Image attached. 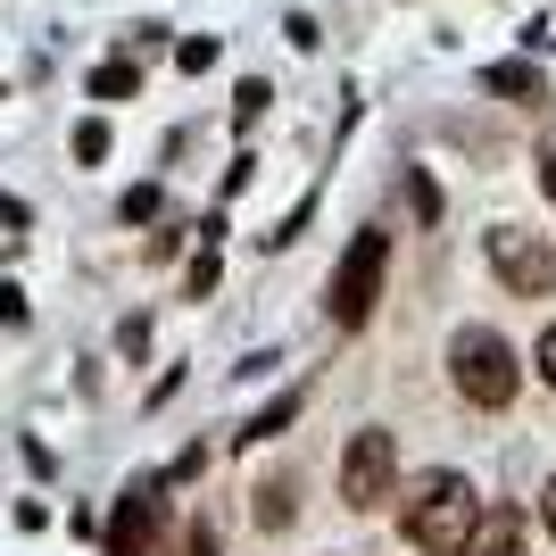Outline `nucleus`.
I'll list each match as a JSON object with an SVG mask.
<instances>
[{
    "instance_id": "f257e3e1",
    "label": "nucleus",
    "mask_w": 556,
    "mask_h": 556,
    "mask_svg": "<svg viewBox=\"0 0 556 556\" xmlns=\"http://www.w3.org/2000/svg\"><path fill=\"white\" fill-rule=\"evenodd\" d=\"M473 523H482V490L465 482V473H424L416 498L399 507V532L424 556H465L473 548Z\"/></svg>"
},
{
    "instance_id": "f03ea898",
    "label": "nucleus",
    "mask_w": 556,
    "mask_h": 556,
    "mask_svg": "<svg viewBox=\"0 0 556 556\" xmlns=\"http://www.w3.org/2000/svg\"><path fill=\"white\" fill-rule=\"evenodd\" d=\"M448 382H457L465 407H515V391H523V366H515V349L498 341L490 325H457L448 332Z\"/></svg>"
},
{
    "instance_id": "7ed1b4c3",
    "label": "nucleus",
    "mask_w": 556,
    "mask_h": 556,
    "mask_svg": "<svg viewBox=\"0 0 556 556\" xmlns=\"http://www.w3.org/2000/svg\"><path fill=\"white\" fill-rule=\"evenodd\" d=\"M382 275H391V232L366 225V232L341 250L332 282H325V316H332V332H357V325L374 316V300H382Z\"/></svg>"
},
{
    "instance_id": "20e7f679",
    "label": "nucleus",
    "mask_w": 556,
    "mask_h": 556,
    "mask_svg": "<svg viewBox=\"0 0 556 556\" xmlns=\"http://www.w3.org/2000/svg\"><path fill=\"white\" fill-rule=\"evenodd\" d=\"M482 257H490V275L507 282L515 300H548V291H556V241H548V232L490 225L482 232Z\"/></svg>"
},
{
    "instance_id": "39448f33",
    "label": "nucleus",
    "mask_w": 556,
    "mask_h": 556,
    "mask_svg": "<svg viewBox=\"0 0 556 556\" xmlns=\"http://www.w3.org/2000/svg\"><path fill=\"white\" fill-rule=\"evenodd\" d=\"M391 482H399V441L382 432V424L349 432V448H341V507L374 515L382 498H391Z\"/></svg>"
},
{
    "instance_id": "423d86ee",
    "label": "nucleus",
    "mask_w": 556,
    "mask_h": 556,
    "mask_svg": "<svg viewBox=\"0 0 556 556\" xmlns=\"http://www.w3.org/2000/svg\"><path fill=\"white\" fill-rule=\"evenodd\" d=\"M150 532H159V482H134L125 498H116L109 548H116V556H150Z\"/></svg>"
},
{
    "instance_id": "0eeeda50",
    "label": "nucleus",
    "mask_w": 556,
    "mask_h": 556,
    "mask_svg": "<svg viewBox=\"0 0 556 556\" xmlns=\"http://www.w3.org/2000/svg\"><path fill=\"white\" fill-rule=\"evenodd\" d=\"M291 498H300V482H282V473H275V482H257L250 490V523H257V532H291V515H300Z\"/></svg>"
},
{
    "instance_id": "6e6552de",
    "label": "nucleus",
    "mask_w": 556,
    "mask_h": 556,
    "mask_svg": "<svg viewBox=\"0 0 556 556\" xmlns=\"http://www.w3.org/2000/svg\"><path fill=\"white\" fill-rule=\"evenodd\" d=\"M482 84L490 92H507V100H548V84H540V67H523V59H507V67H482Z\"/></svg>"
},
{
    "instance_id": "1a4fd4ad",
    "label": "nucleus",
    "mask_w": 556,
    "mask_h": 556,
    "mask_svg": "<svg viewBox=\"0 0 556 556\" xmlns=\"http://www.w3.org/2000/svg\"><path fill=\"white\" fill-rule=\"evenodd\" d=\"M134 92H141V59H109L92 75V100H134Z\"/></svg>"
},
{
    "instance_id": "9d476101",
    "label": "nucleus",
    "mask_w": 556,
    "mask_h": 556,
    "mask_svg": "<svg viewBox=\"0 0 556 556\" xmlns=\"http://www.w3.org/2000/svg\"><path fill=\"white\" fill-rule=\"evenodd\" d=\"M300 407H307L300 391H282L275 407H257V416H250V432H241V441H250V448H257V441H275V432H282V424H291V416H300Z\"/></svg>"
},
{
    "instance_id": "9b49d317",
    "label": "nucleus",
    "mask_w": 556,
    "mask_h": 556,
    "mask_svg": "<svg viewBox=\"0 0 556 556\" xmlns=\"http://www.w3.org/2000/svg\"><path fill=\"white\" fill-rule=\"evenodd\" d=\"M407 200H416V225H441V184L424 166H407Z\"/></svg>"
},
{
    "instance_id": "f8f14e48",
    "label": "nucleus",
    "mask_w": 556,
    "mask_h": 556,
    "mask_svg": "<svg viewBox=\"0 0 556 556\" xmlns=\"http://www.w3.org/2000/svg\"><path fill=\"white\" fill-rule=\"evenodd\" d=\"M266 100H275V92H266V75H250V84H241V92H232V125H241V134H250L257 116H266Z\"/></svg>"
},
{
    "instance_id": "ddd939ff",
    "label": "nucleus",
    "mask_w": 556,
    "mask_h": 556,
    "mask_svg": "<svg viewBox=\"0 0 556 556\" xmlns=\"http://www.w3.org/2000/svg\"><path fill=\"white\" fill-rule=\"evenodd\" d=\"M75 159H84V166L109 159V125H100V116H84V125H75Z\"/></svg>"
},
{
    "instance_id": "4468645a",
    "label": "nucleus",
    "mask_w": 556,
    "mask_h": 556,
    "mask_svg": "<svg viewBox=\"0 0 556 556\" xmlns=\"http://www.w3.org/2000/svg\"><path fill=\"white\" fill-rule=\"evenodd\" d=\"M175 59H184V75H200V67H216V42H208V34H200V42H184V50H175Z\"/></svg>"
},
{
    "instance_id": "2eb2a0df",
    "label": "nucleus",
    "mask_w": 556,
    "mask_h": 556,
    "mask_svg": "<svg viewBox=\"0 0 556 556\" xmlns=\"http://www.w3.org/2000/svg\"><path fill=\"white\" fill-rule=\"evenodd\" d=\"M532 366H540V382H548V391H556V325L540 332V349H532Z\"/></svg>"
},
{
    "instance_id": "dca6fc26",
    "label": "nucleus",
    "mask_w": 556,
    "mask_h": 556,
    "mask_svg": "<svg viewBox=\"0 0 556 556\" xmlns=\"http://www.w3.org/2000/svg\"><path fill=\"white\" fill-rule=\"evenodd\" d=\"M208 291H216V257L200 250V257H191V300H208Z\"/></svg>"
},
{
    "instance_id": "f3484780",
    "label": "nucleus",
    "mask_w": 556,
    "mask_h": 556,
    "mask_svg": "<svg viewBox=\"0 0 556 556\" xmlns=\"http://www.w3.org/2000/svg\"><path fill=\"white\" fill-rule=\"evenodd\" d=\"M141 216H159V191H150V184L125 191V225H141Z\"/></svg>"
},
{
    "instance_id": "a211bd4d",
    "label": "nucleus",
    "mask_w": 556,
    "mask_h": 556,
    "mask_svg": "<svg viewBox=\"0 0 556 556\" xmlns=\"http://www.w3.org/2000/svg\"><path fill=\"white\" fill-rule=\"evenodd\" d=\"M0 325H25V291L17 282H0Z\"/></svg>"
},
{
    "instance_id": "6ab92c4d",
    "label": "nucleus",
    "mask_w": 556,
    "mask_h": 556,
    "mask_svg": "<svg viewBox=\"0 0 556 556\" xmlns=\"http://www.w3.org/2000/svg\"><path fill=\"white\" fill-rule=\"evenodd\" d=\"M540 523H548V540H556V473H548V490H540Z\"/></svg>"
},
{
    "instance_id": "aec40b11",
    "label": "nucleus",
    "mask_w": 556,
    "mask_h": 556,
    "mask_svg": "<svg viewBox=\"0 0 556 556\" xmlns=\"http://www.w3.org/2000/svg\"><path fill=\"white\" fill-rule=\"evenodd\" d=\"M540 191H548V200H556V159H540Z\"/></svg>"
},
{
    "instance_id": "412c9836",
    "label": "nucleus",
    "mask_w": 556,
    "mask_h": 556,
    "mask_svg": "<svg viewBox=\"0 0 556 556\" xmlns=\"http://www.w3.org/2000/svg\"><path fill=\"white\" fill-rule=\"evenodd\" d=\"M465 556H473V548H465Z\"/></svg>"
}]
</instances>
